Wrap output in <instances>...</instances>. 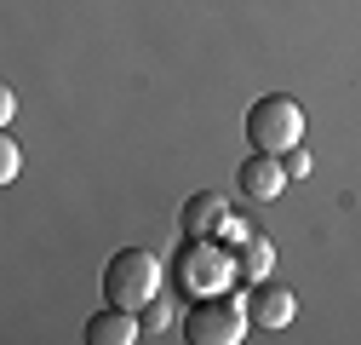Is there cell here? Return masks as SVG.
Wrapping results in <instances>:
<instances>
[{
    "label": "cell",
    "instance_id": "7c38bea8",
    "mask_svg": "<svg viewBox=\"0 0 361 345\" xmlns=\"http://www.w3.org/2000/svg\"><path fill=\"white\" fill-rule=\"evenodd\" d=\"M144 322H149V328H166V322H172V317H166V311H161V305H144Z\"/></svg>",
    "mask_w": 361,
    "mask_h": 345
},
{
    "label": "cell",
    "instance_id": "3957f363",
    "mask_svg": "<svg viewBox=\"0 0 361 345\" xmlns=\"http://www.w3.org/2000/svg\"><path fill=\"white\" fill-rule=\"evenodd\" d=\"M247 144H252V150H269V156L298 150V144H304V110H298V98H287V93L258 98V104L247 110Z\"/></svg>",
    "mask_w": 361,
    "mask_h": 345
},
{
    "label": "cell",
    "instance_id": "52a82bcc",
    "mask_svg": "<svg viewBox=\"0 0 361 345\" xmlns=\"http://www.w3.org/2000/svg\"><path fill=\"white\" fill-rule=\"evenodd\" d=\"M86 339L92 345H132V339H144V322L126 305H104L98 317H86Z\"/></svg>",
    "mask_w": 361,
    "mask_h": 345
},
{
    "label": "cell",
    "instance_id": "5b68a950",
    "mask_svg": "<svg viewBox=\"0 0 361 345\" xmlns=\"http://www.w3.org/2000/svg\"><path fill=\"white\" fill-rule=\"evenodd\" d=\"M293 311H298V299H293L287 288H276V282H252V288H247V317H252V328L276 334V328L293 322Z\"/></svg>",
    "mask_w": 361,
    "mask_h": 345
},
{
    "label": "cell",
    "instance_id": "8992f818",
    "mask_svg": "<svg viewBox=\"0 0 361 345\" xmlns=\"http://www.w3.org/2000/svg\"><path fill=\"white\" fill-rule=\"evenodd\" d=\"M218 230H230V207H224L212 190H195L184 201V236L190 242H212Z\"/></svg>",
    "mask_w": 361,
    "mask_h": 345
},
{
    "label": "cell",
    "instance_id": "30bf717a",
    "mask_svg": "<svg viewBox=\"0 0 361 345\" xmlns=\"http://www.w3.org/2000/svg\"><path fill=\"white\" fill-rule=\"evenodd\" d=\"M281 167H287V179H304V172H310V150H287Z\"/></svg>",
    "mask_w": 361,
    "mask_h": 345
},
{
    "label": "cell",
    "instance_id": "9c48e42d",
    "mask_svg": "<svg viewBox=\"0 0 361 345\" xmlns=\"http://www.w3.org/2000/svg\"><path fill=\"white\" fill-rule=\"evenodd\" d=\"M18 167H23L18 144H12V139H0V185H12V179H18Z\"/></svg>",
    "mask_w": 361,
    "mask_h": 345
},
{
    "label": "cell",
    "instance_id": "277c9868",
    "mask_svg": "<svg viewBox=\"0 0 361 345\" xmlns=\"http://www.w3.org/2000/svg\"><path fill=\"white\" fill-rule=\"evenodd\" d=\"M235 190H241L247 201H276V196L287 190V167H281V156L252 150V156L241 161V172H235Z\"/></svg>",
    "mask_w": 361,
    "mask_h": 345
},
{
    "label": "cell",
    "instance_id": "ba28073f",
    "mask_svg": "<svg viewBox=\"0 0 361 345\" xmlns=\"http://www.w3.org/2000/svg\"><path fill=\"white\" fill-rule=\"evenodd\" d=\"M269 265H276V247H269V236H241V242H235V253H230V271H235V282H241V288L264 282V276H269Z\"/></svg>",
    "mask_w": 361,
    "mask_h": 345
},
{
    "label": "cell",
    "instance_id": "8fae6325",
    "mask_svg": "<svg viewBox=\"0 0 361 345\" xmlns=\"http://www.w3.org/2000/svg\"><path fill=\"white\" fill-rule=\"evenodd\" d=\"M18 115V93H12V86H0V121H12Z\"/></svg>",
    "mask_w": 361,
    "mask_h": 345
},
{
    "label": "cell",
    "instance_id": "6da1fadb",
    "mask_svg": "<svg viewBox=\"0 0 361 345\" xmlns=\"http://www.w3.org/2000/svg\"><path fill=\"white\" fill-rule=\"evenodd\" d=\"M104 299L126 311H144L161 299V259L149 247H121L104 265Z\"/></svg>",
    "mask_w": 361,
    "mask_h": 345
},
{
    "label": "cell",
    "instance_id": "7a4b0ae2",
    "mask_svg": "<svg viewBox=\"0 0 361 345\" xmlns=\"http://www.w3.org/2000/svg\"><path fill=\"white\" fill-rule=\"evenodd\" d=\"M247 328H252L247 299H235V293H201L184 311V339L190 345H241Z\"/></svg>",
    "mask_w": 361,
    "mask_h": 345
}]
</instances>
